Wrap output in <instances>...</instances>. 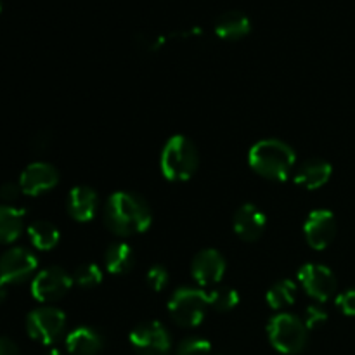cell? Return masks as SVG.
Listing matches in <instances>:
<instances>
[{
    "label": "cell",
    "mask_w": 355,
    "mask_h": 355,
    "mask_svg": "<svg viewBox=\"0 0 355 355\" xmlns=\"http://www.w3.org/2000/svg\"><path fill=\"white\" fill-rule=\"evenodd\" d=\"M153 214L144 198L130 191H116L104 207V224L116 236L141 234L151 225Z\"/></svg>",
    "instance_id": "1"
},
{
    "label": "cell",
    "mask_w": 355,
    "mask_h": 355,
    "mask_svg": "<svg viewBox=\"0 0 355 355\" xmlns=\"http://www.w3.org/2000/svg\"><path fill=\"white\" fill-rule=\"evenodd\" d=\"M248 163L259 175L269 180H286L297 165L293 148L279 139H262L248 153Z\"/></svg>",
    "instance_id": "2"
},
{
    "label": "cell",
    "mask_w": 355,
    "mask_h": 355,
    "mask_svg": "<svg viewBox=\"0 0 355 355\" xmlns=\"http://www.w3.org/2000/svg\"><path fill=\"white\" fill-rule=\"evenodd\" d=\"M200 166V153L196 144L186 135H172L165 142L159 156V168L165 179L172 182H186Z\"/></svg>",
    "instance_id": "3"
},
{
    "label": "cell",
    "mask_w": 355,
    "mask_h": 355,
    "mask_svg": "<svg viewBox=\"0 0 355 355\" xmlns=\"http://www.w3.org/2000/svg\"><path fill=\"white\" fill-rule=\"evenodd\" d=\"M267 336L277 352L295 355L307 347L309 329L300 318L283 312L270 318L267 324Z\"/></svg>",
    "instance_id": "4"
},
{
    "label": "cell",
    "mask_w": 355,
    "mask_h": 355,
    "mask_svg": "<svg viewBox=\"0 0 355 355\" xmlns=\"http://www.w3.org/2000/svg\"><path fill=\"white\" fill-rule=\"evenodd\" d=\"M208 309V293L200 288L182 286L173 291L168 312L173 322L182 328H196L203 322Z\"/></svg>",
    "instance_id": "5"
},
{
    "label": "cell",
    "mask_w": 355,
    "mask_h": 355,
    "mask_svg": "<svg viewBox=\"0 0 355 355\" xmlns=\"http://www.w3.org/2000/svg\"><path fill=\"white\" fill-rule=\"evenodd\" d=\"M66 326V315L61 309L52 305H42L28 314L26 331L31 340L44 345H51L62 335Z\"/></svg>",
    "instance_id": "6"
},
{
    "label": "cell",
    "mask_w": 355,
    "mask_h": 355,
    "mask_svg": "<svg viewBox=\"0 0 355 355\" xmlns=\"http://www.w3.org/2000/svg\"><path fill=\"white\" fill-rule=\"evenodd\" d=\"M128 340L139 355H168L172 350L168 329L158 321H146L135 326Z\"/></svg>",
    "instance_id": "7"
},
{
    "label": "cell",
    "mask_w": 355,
    "mask_h": 355,
    "mask_svg": "<svg viewBox=\"0 0 355 355\" xmlns=\"http://www.w3.org/2000/svg\"><path fill=\"white\" fill-rule=\"evenodd\" d=\"M73 276L62 267L52 266L40 270L31 281V295L40 304L58 302L71 290Z\"/></svg>",
    "instance_id": "8"
},
{
    "label": "cell",
    "mask_w": 355,
    "mask_h": 355,
    "mask_svg": "<svg viewBox=\"0 0 355 355\" xmlns=\"http://www.w3.org/2000/svg\"><path fill=\"white\" fill-rule=\"evenodd\" d=\"M298 283L305 290V293L315 302L331 300L333 295L336 293V277L329 267L321 266V263H305L300 270H298Z\"/></svg>",
    "instance_id": "9"
},
{
    "label": "cell",
    "mask_w": 355,
    "mask_h": 355,
    "mask_svg": "<svg viewBox=\"0 0 355 355\" xmlns=\"http://www.w3.org/2000/svg\"><path fill=\"white\" fill-rule=\"evenodd\" d=\"M38 260L33 253L23 246L9 248L0 257V283L17 284L26 281L37 270Z\"/></svg>",
    "instance_id": "10"
},
{
    "label": "cell",
    "mask_w": 355,
    "mask_h": 355,
    "mask_svg": "<svg viewBox=\"0 0 355 355\" xmlns=\"http://www.w3.org/2000/svg\"><path fill=\"white\" fill-rule=\"evenodd\" d=\"M336 218L329 210H314L309 214L304 224V234L309 246L318 252L328 248L336 236Z\"/></svg>",
    "instance_id": "11"
},
{
    "label": "cell",
    "mask_w": 355,
    "mask_h": 355,
    "mask_svg": "<svg viewBox=\"0 0 355 355\" xmlns=\"http://www.w3.org/2000/svg\"><path fill=\"white\" fill-rule=\"evenodd\" d=\"M227 263L224 255L214 248H205L194 255L191 263V274L200 286H214L224 277Z\"/></svg>",
    "instance_id": "12"
},
{
    "label": "cell",
    "mask_w": 355,
    "mask_h": 355,
    "mask_svg": "<svg viewBox=\"0 0 355 355\" xmlns=\"http://www.w3.org/2000/svg\"><path fill=\"white\" fill-rule=\"evenodd\" d=\"M59 182V172L54 165L45 162H35L28 165L19 175V186L26 196H40L54 189Z\"/></svg>",
    "instance_id": "13"
},
{
    "label": "cell",
    "mask_w": 355,
    "mask_h": 355,
    "mask_svg": "<svg viewBox=\"0 0 355 355\" xmlns=\"http://www.w3.org/2000/svg\"><path fill=\"white\" fill-rule=\"evenodd\" d=\"M267 218L263 211L253 203H245L236 210L232 227H234L236 236L246 243H255L262 238L266 232Z\"/></svg>",
    "instance_id": "14"
},
{
    "label": "cell",
    "mask_w": 355,
    "mask_h": 355,
    "mask_svg": "<svg viewBox=\"0 0 355 355\" xmlns=\"http://www.w3.org/2000/svg\"><path fill=\"white\" fill-rule=\"evenodd\" d=\"M97 207H99V198L96 189L90 186H75L69 191L66 208L73 220L90 222L96 217Z\"/></svg>",
    "instance_id": "15"
},
{
    "label": "cell",
    "mask_w": 355,
    "mask_h": 355,
    "mask_svg": "<svg viewBox=\"0 0 355 355\" xmlns=\"http://www.w3.org/2000/svg\"><path fill=\"white\" fill-rule=\"evenodd\" d=\"M333 166L326 159H305L295 173V182L305 189H319L331 179Z\"/></svg>",
    "instance_id": "16"
},
{
    "label": "cell",
    "mask_w": 355,
    "mask_h": 355,
    "mask_svg": "<svg viewBox=\"0 0 355 355\" xmlns=\"http://www.w3.org/2000/svg\"><path fill=\"white\" fill-rule=\"evenodd\" d=\"M104 338L89 326H80L66 336V349L71 355H97L103 350Z\"/></svg>",
    "instance_id": "17"
},
{
    "label": "cell",
    "mask_w": 355,
    "mask_h": 355,
    "mask_svg": "<svg viewBox=\"0 0 355 355\" xmlns=\"http://www.w3.org/2000/svg\"><path fill=\"white\" fill-rule=\"evenodd\" d=\"M252 30L250 17L241 10H227L215 21V33L224 40H239Z\"/></svg>",
    "instance_id": "18"
},
{
    "label": "cell",
    "mask_w": 355,
    "mask_h": 355,
    "mask_svg": "<svg viewBox=\"0 0 355 355\" xmlns=\"http://www.w3.org/2000/svg\"><path fill=\"white\" fill-rule=\"evenodd\" d=\"M24 210L10 205H0V245L14 243L24 229Z\"/></svg>",
    "instance_id": "19"
},
{
    "label": "cell",
    "mask_w": 355,
    "mask_h": 355,
    "mask_svg": "<svg viewBox=\"0 0 355 355\" xmlns=\"http://www.w3.org/2000/svg\"><path fill=\"white\" fill-rule=\"evenodd\" d=\"M104 263H106L107 272L121 276V274L132 270L135 263V253L127 243H113L111 246H107L106 253H104Z\"/></svg>",
    "instance_id": "20"
},
{
    "label": "cell",
    "mask_w": 355,
    "mask_h": 355,
    "mask_svg": "<svg viewBox=\"0 0 355 355\" xmlns=\"http://www.w3.org/2000/svg\"><path fill=\"white\" fill-rule=\"evenodd\" d=\"M28 238L35 248L40 250V252H49V250L58 246L61 234L52 222L35 220L28 225Z\"/></svg>",
    "instance_id": "21"
},
{
    "label": "cell",
    "mask_w": 355,
    "mask_h": 355,
    "mask_svg": "<svg viewBox=\"0 0 355 355\" xmlns=\"http://www.w3.org/2000/svg\"><path fill=\"white\" fill-rule=\"evenodd\" d=\"M298 286L297 283L290 279H281L276 284L269 288L266 295V300L272 311H283V309L290 307L297 300Z\"/></svg>",
    "instance_id": "22"
},
{
    "label": "cell",
    "mask_w": 355,
    "mask_h": 355,
    "mask_svg": "<svg viewBox=\"0 0 355 355\" xmlns=\"http://www.w3.org/2000/svg\"><path fill=\"white\" fill-rule=\"evenodd\" d=\"M239 293L234 288L229 286H220L215 288L214 291L208 293V307H211L217 312H229L234 307H238L239 304Z\"/></svg>",
    "instance_id": "23"
},
{
    "label": "cell",
    "mask_w": 355,
    "mask_h": 355,
    "mask_svg": "<svg viewBox=\"0 0 355 355\" xmlns=\"http://www.w3.org/2000/svg\"><path fill=\"white\" fill-rule=\"evenodd\" d=\"M73 283L78 284L80 288H96L103 283V270L96 263H83V266L76 267L73 272Z\"/></svg>",
    "instance_id": "24"
},
{
    "label": "cell",
    "mask_w": 355,
    "mask_h": 355,
    "mask_svg": "<svg viewBox=\"0 0 355 355\" xmlns=\"http://www.w3.org/2000/svg\"><path fill=\"white\" fill-rule=\"evenodd\" d=\"M177 355H211V343L200 336L186 338L179 343Z\"/></svg>",
    "instance_id": "25"
},
{
    "label": "cell",
    "mask_w": 355,
    "mask_h": 355,
    "mask_svg": "<svg viewBox=\"0 0 355 355\" xmlns=\"http://www.w3.org/2000/svg\"><path fill=\"white\" fill-rule=\"evenodd\" d=\"M146 281H148V286L151 288L153 291H162L163 288H166V284H168V270L163 266H153L151 269L148 270Z\"/></svg>",
    "instance_id": "26"
},
{
    "label": "cell",
    "mask_w": 355,
    "mask_h": 355,
    "mask_svg": "<svg viewBox=\"0 0 355 355\" xmlns=\"http://www.w3.org/2000/svg\"><path fill=\"white\" fill-rule=\"evenodd\" d=\"M326 321H328V314H326V311L321 305H309V307L305 309L304 322L305 326H307V329L319 328V326L324 324Z\"/></svg>",
    "instance_id": "27"
},
{
    "label": "cell",
    "mask_w": 355,
    "mask_h": 355,
    "mask_svg": "<svg viewBox=\"0 0 355 355\" xmlns=\"http://www.w3.org/2000/svg\"><path fill=\"white\" fill-rule=\"evenodd\" d=\"M336 305L345 315H355V288L340 293L336 298Z\"/></svg>",
    "instance_id": "28"
},
{
    "label": "cell",
    "mask_w": 355,
    "mask_h": 355,
    "mask_svg": "<svg viewBox=\"0 0 355 355\" xmlns=\"http://www.w3.org/2000/svg\"><path fill=\"white\" fill-rule=\"evenodd\" d=\"M21 194H23V191H21L19 182H6L0 186V200H3L6 203H12Z\"/></svg>",
    "instance_id": "29"
},
{
    "label": "cell",
    "mask_w": 355,
    "mask_h": 355,
    "mask_svg": "<svg viewBox=\"0 0 355 355\" xmlns=\"http://www.w3.org/2000/svg\"><path fill=\"white\" fill-rule=\"evenodd\" d=\"M0 355H21V352L12 340L0 336Z\"/></svg>",
    "instance_id": "30"
},
{
    "label": "cell",
    "mask_w": 355,
    "mask_h": 355,
    "mask_svg": "<svg viewBox=\"0 0 355 355\" xmlns=\"http://www.w3.org/2000/svg\"><path fill=\"white\" fill-rule=\"evenodd\" d=\"M49 144H51V134H47V132H42L33 139V149H37V151H44L49 148Z\"/></svg>",
    "instance_id": "31"
},
{
    "label": "cell",
    "mask_w": 355,
    "mask_h": 355,
    "mask_svg": "<svg viewBox=\"0 0 355 355\" xmlns=\"http://www.w3.org/2000/svg\"><path fill=\"white\" fill-rule=\"evenodd\" d=\"M6 298H7V288H6V284L0 283V304H2Z\"/></svg>",
    "instance_id": "32"
},
{
    "label": "cell",
    "mask_w": 355,
    "mask_h": 355,
    "mask_svg": "<svg viewBox=\"0 0 355 355\" xmlns=\"http://www.w3.org/2000/svg\"><path fill=\"white\" fill-rule=\"evenodd\" d=\"M45 355H62L61 352H59V350L58 349H51V350H49V352L47 354H45Z\"/></svg>",
    "instance_id": "33"
},
{
    "label": "cell",
    "mask_w": 355,
    "mask_h": 355,
    "mask_svg": "<svg viewBox=\"0 0 355 355\" xmlns=\"http://www.w3.org/2000/svg\"><path fill=\"white\" fill-rule=\"evenodd\" d=\"M0 10H2V2H0Z\"/></svg>",
    "instance_id": "34"
}]
</instances>
